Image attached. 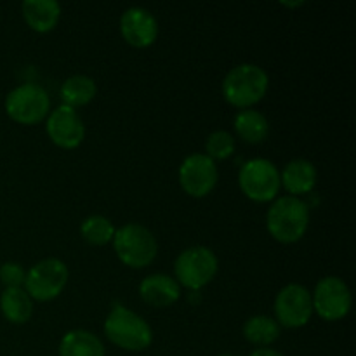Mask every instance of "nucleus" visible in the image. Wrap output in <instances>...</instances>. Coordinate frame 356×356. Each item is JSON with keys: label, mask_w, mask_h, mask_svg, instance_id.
I'll use <instances>...</instances> for the list:
<instances>
[{"label": "nucleus", "mask_w": 356, "mask_h": 356, "mask_svg": "<svg viewBox=\"0 0 356 356\" xmlns=\"http://www.w3.org/2000/svg\"><path fill=\"white\" fill-rule=\"evenodd\" d=\"M111 242L118 259L134 270L149 266L159 252V243L153 233L138 222H129L117 229Z\"/></svg>", "instance_id": "obj_4"}, {"label": "nucleus", "mask_w": 356, "mask_h": 356, "mask_svg": "<svg viewBox=\"0 0 356 356\" xmlns=\"http://www.w3.org/2000/svg\"><path fill=\"white\" fill-rule=\"evenodd\" d=\"M238 184L247 198L266 204L277 198L280 190V172L270 160L254 159L243 163L240 169Z\"/></svg>", "instance_id": "obj_7"}, {"label": "nucleus", "mask_w": 356, "mask_h": 356, "mask_svg": "<svg viewBox=\"0 0 356 356\" xmlns=\"http://www.w3.org/2000/svg\"><path fill=\"white\" fill-rule=\"evenodd\" d=\"M205 152L211 160H226L235 152V139L229 132L216 131L212 132L205 143Z\"/></svg>", "instance_id": "obj_23"}, {"label": "nucleus", "mask_w": 356, "mask_h": 356, "mask_svg": "<svg viewBox=\"0 0 356 356\" xmlns=\"http://www.w3.org/2000/svg\"><path fill=\"white\" fill-rule=\"evenodd\" d=\"M26 271L17 263H3L0 266V282L6 289H23Z\"/></svg>", "instance_id": "obj_24"}, {"label": "nucleus", "mask_w": 356, "mask_h": 356, "mask_svg": "<svg viewBox=\"0 0 356 356\" xmlns=\"http://www.w3.org/2000/svg\"><path fill=\"white\" fill-rule=\"evenodd\" d=\"M249 356H284L282 353H278V351L271 350V348H257L256 351H252Z\"/></svg>", "instance_id": "obj_25"}, {"label": "nucleus", "mask_w": 356, "mask_h": 356, "mask_svg": "<svg viewBox=\"0 0 356 356\" xmlns=\"http://www.w3.org/2000/svg\"><path fill=\"white\" fill-rule=\"evenodd\" d=\"M0 309L7 322L23 325L33 315V302L23 289H6L0 296Z\"/></svg>", "instance_id": "obj_18"}, {"label": "nucleus", "mask_w": 356, "mask_h": 356, "mask_svg": "<svg viewBox=\"0 0 356 356\" xmlns=\"http://www.w3.org/2000/svg\"><path fill=\"white\" fill-rule=\"evenodd\" d=\"M219 356H235V355H219Z\"/></svg>", "instance_id": "obj_27"}, {"label": "nucleus", "mask_w": 356, "mask_h": 356, "mask_svg": "<svg viewBox=\"0 0 356 356\" xmlns=\"http://www.w3.org/2000/svg\"><path fill=\"white\" fill-rule=\"evenodd\" d=\"M139 296L153 308H167L181 298V287L169 275H149L139 285Z\"/></svg>", "instance_id": "obj_14"}, {"label": "nucleus", "mask_w": 356, "mask_h": 356, "mask_svg": "<svg viewBox=\"0 0 356 356\" xmlns=\"http://www.w3.org/2000/svg\"><path fill=\"white\" fill-rule=\"evenodd\" d=\"M218 270V256L209 247H190L183 250L174 263V280L190 291H200L214 280Z\"/></svg>", "instance_id": "obj_5"}, {"label": "nucleus", "mask_w": 356, "mask_h": 356, "mask_svg": "<svg viewBox=\"0 0 356 356\" xmlns=\"http://www.w3.org/2000/svg\"><path fill=\"white\" fill-rule=\"evenodd\" d=\"M218 167L214 160L204 153L186 156L179 167V184L186 195L204 198L212 193L218 184Z\"/></svg>", "instance_id": "obj_11"}, {"label": "nucleus", "mask_w": 356, "mask_h": 356, "mask_svg": "<svg viewBox=\"0 0 356 356\" xmlns=\"http://www.w3.org/2000/svg\"><path fill=\"white\" fill-rule=\"evenodd\" d=\"M313 299L312 292L299 284H289L278 292L275 299L277 323L287 329H299L312 320Z\"/></svg>", "instance_id": "obj_10"}, {"label": "nucleus", "mask_w": 356, "mask_h": 356, "mask_svg": "<svg viewBox=\"0 0 356 356\" xmlns=\"http://www.w3.org/2000/svg\"><path fill=\"white\" fill-rule=\"evenodd\" d=\"M316 184V169L309 160L296 159L285 165L280 174V186L285 188L291 197L309 193Z\"/></svg>", "instance_id": "obj_16"}, {"label": "nucleus", "mask_w": 356, "mask_h": 356, "mask_svg": "<svg viewBox=\"0 0 356 356\" xmlns=\"http://www.w3.org/2000/svg\"><path fill=\"white\" fill-rule=\"evenodd\" d=\"M104 334L108 341L125 351H143L153 341L152 327L129 308L115 305L104 322Z\"/></svg>", "instance_id": "obj_3"}, {"label": "nucleus", "mask_w": 356, "mask_h": 356, "mask_svg": "<svg viewBox=\"0 0 356 356\" xmlns=\"http://www.w3.org/2000/svg\"><path fill=\"white\" fill-rule=\"evenodd\" d=\"M282 6L284 7H301V6H305V2H301V0H299V2H282Z\"/></svg>", "instance_id": "obj_26"}, {"label": "nucleus", "mask_w": 356, "mask_h": 356, "mask_svg": "<svg viewBox=\"0 0 356 356\" xmlns=\"http://www.w3.org/2000/svg\"><path fill=\"white\" fill-rule=\"evenodd\" d=\"M236 136L249 145H259L270 134V124L266 117L256 110H242L233 120Z\"/></svg>", "instance_id": "obj_17"}, {"label": "nucleus", "mask_w": 356, "mask_h": 356, "mask_svg": "<svg viewBox=\"0 0 356 356\" xmlns=\"http://www.w3.org/2000/svg\"><path fill=\"white\" fill-rule=\"evenodd\" d=\"M313 312L325 322H339L351 309L350 287L339 277H325L312 294Z\"/></svg>", "instance_id": "obj_9"}, {"label": "nucleus", "mask_w": 356, "mask_h": 356, "mask_svg": "<svg viewBox=\"0 0 356 356\" xmlns=\"http://www.w3.org/2000/svg\"><path fill=\"white\" fill-rule=\"evenodd\" d=\"M309 209L298 197H282L271 204L266 214V228L280 243H296L306 235Z\"/></svg>", "instance_id": "obj_1"}, {"label": "nucleus", "mask_w": 356, "mask_h": 356, "mask_svg": "<svg viewBox=\"0 0 356 356\" xmlns=\"http://www.w3.org/2000/svg\"><path fill=\"white\" fill-rule=\"evenodd\" d=\"M45 132H47L49 139L63 149L79 148L86 138V127H83L82 118L76 115L73 108L65 106V104L56 108L49 115Z\"/></svg>", "instance_id": "obj_12"}, {"label": "nucleus", "mask_w": 356, "mask_h": 356, "mask_svg": "<svg viewBox=\"0 0 356 356\" xmlns=\"http://www.w3.org/2000/svg\"><path fill=\"white\" fill-rule=\"evenodd\" d=\"M243 337L254 346L266 348L280 337V325L271 316L256 315L243 325Z\"/></svg>", "instance_id": "obj_21"}, {"label": "nucleus", "mask_w": 356, "mask_h": 356, "mask_svg": "<svg viewBox=\"0 0 356 356\" xmlns=\"http://www.w3.org/2000/svg\"><path fill=\"white\" fill-rule=\"evenodd\" d=\"M115 232L117 229H115L113 222L108 218H104V216H89L82 222V226H80V235H82V238L87 243H90V245L96 247L110 243L113 240Z\"/></svg>", "instance_id": "obj_22"}, {"label": "nucleus", "mask_w": 356, "mask_h": 356, "mask_svg": "<svg viewBox=\"0 0 356 356\" xmlns=\"http://www.w3.org/2000/svg\"><path fill=\"white\" fill-rule=\"evenodd\" d=\"M59 356H104V346L89 330H70L59 343Z\"/></svg>", "instance_id": "obj_19"}, {"label": "nucleus", "mask_w": 356, "mask_h": 356, "mask_svg": "<svg viewBox=\"0 0 356 356\" xmlns=\"http://www.w3.org/2000/svg\"><path fill=\"white\" fill-rule=\"evenodd\" d=\"M270 79L268 73L257 65L235 66L222 80V97L235 108L249 110V106L259 103L268 92Z\"/></svg>", "instance_id": "obj_2"}, {"label": "nucleus", "mask_w": 356, "mask_h": 356, "mask_svg": "<svg viewBox=\"0 0 356 356\" xmlns=\"http://www.w3.org/2000/svg\"><path fill=\"white\" fill-rule=\"evenodd\" d=\"M23 17L28 26L37 33H49L61 17V6L56 0H24Z\"/></svg>", "instance_id": "obj_15"}, {"label": "nucleus", "mask_w": 356, "mask_h": 356, "mask_svg": "<svg viewBox=\"0 0 356 356\" xmlns=\"http://www.w3.org/2000/svg\"><path fill=\"white\" fill-rule=\"evenodd\" d=\"M120 33L129 45L145 49L155 44L159 37V23L145 7H131L120 17Z\"/></svg>", "instance_id": "obj_13"}, {"label": "nucleus", "mask_w": 356, "mask_h": 356, "mask_svg": "<svg viewBox=\"0 0 356 356\" xmlns=\"http://www.w3.org/2000/svg\"><path fill=\"white\" fill-rule=\"evenodd\" d=\"M96 82L87 75H73L61 86V99L65 106L80 108L89 104L96 97Z\"/></svg>", "instance_id": "obj_20"}, {"label": "nucleus", "mask_w": 356, "mask_h": 356, "mask_svg": "<svg viewBox=\"0 0 356 356\" xmlns=\"http://www.w3.org/2000/svg\"><path fill=\"white\" fill-rule=\"evenodd\" d=\"M51 110V97L37 83H23L6 96V113L21 125H35L44 120Z\"/></svg>", "instance_id": "obj_6"}, {"label": "nucleus", "mask_w": 356, "mask_h": 356, "mask_svg": "<svg viewBox=\"0 0 356 356\" xmlns=\"http://www.w3.org/2000/svg\"><path fill=\"white\" fill-rule=\"evenodd\" d=\"M68 284V268L61 259L49 257L30 268L24 278V292L35 301L47 302L58 298Z\"/></svg>", "instance_id": "obj_8"}]
</instances>
